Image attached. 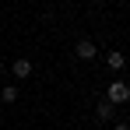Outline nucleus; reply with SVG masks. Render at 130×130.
Masks as SVG:
<instances>
[{
	"mask_svg": "<svg viewBox=\"0 0 130 130\" xmlns=\"http://www.w3.org/2000/svg\"><path fill=\"white\" fill-rule=\"evenodd\" d=\"M106 63H109V70H123V63H127V60H123V53H116V49H112V53L106 56Z\"/></svg>",
	"mask_w": 130,
	"mask_h": 130,
	"instance_id": "obj_5",
	"label": "nucleus"
},
{
	"mask_svg": "<svg viewBox=\"0 0 130 130\" xmlns=\"http://www.w3.org/2000/svg\"><path fill=\"white\" fill-rule=\"evenodd\" d=\"M0 74H4V63H0Z\"/></svg>",
	"mask_w": 130,
	"mask_h": 130,
	"instance_id": "obj_8",
	"label": "nucleus"
},
{
	"mask_svg": "<svg viewBox=\"0 0 130 130\" xmlns=\"http://www.w3.org/2000/svg\"><path fill=\"white\" fill-rule=\"evenodd\" d=\"M112 130H130V127H127V123H116V127H112Z\"/></svg>",
	"mask_w": 130,
	"mask_h": 130,
	"instance_id": "obj_7",
	"label": "nucleus"
},
{
	"mask_svg": "<svg viewBox=\"0 0 130 130\" xmlns=\"http://www.w3.org/2000/svg\"><path fill=\"white\" fill-rule=\"evenodd\" d=\"M106 102H112V106H123V102H130V85H123V81H112V85L106 88Z\"/></svg>",
	"mask_w": 130,
	"mask_h": 130,
	"instance_id": "obj_1",
	"label": "nucleus"
},
{
	"mask_svg": "<svg viewBox=\"0 0 130 130\" xmlns=\"http://www.w3.org/2000/svg\"><path fill=\"white\" fill-rule=\"evenodd\" d=\"M11 70H14V77H28V74H32V63H28V60H14Z\"/></svg>",
	"mask_w": 130,
	"mask_h": 130,
	"instance_id": "obj_4",
	"label": "nucleus"
},
{
	"mask_svg": "<svg viewBox=\"0 0 130 130\" xmlns=\"http://www.w3.org/2000/svg\"><path fill=\"white\" fill-rule=\"evenodd\" d=\"M95 116H99V120H112V116H116V106H112V102H106V99H102V102H99V106H95Z\"/></svg>",
	"mask_w": 130,
	"mask_h": 130,
	"instance_id": "obj_3",
	"label": "nucleus"
},
{
	"mask_svg": "<svg viewBox=\"0 0 130 130\" xmlns=\"http://www.w3.org/2000/svg\"><path fill=\"white\" fill-rule=\"evenodd\" d=\"M74 56H77V60H95V56H99V46H95V39H77V46H74Z\"/></svg>",
	"mask_w": 130,
	"mask_h": 130,
	"instance_id": "obj_2",
	"label": "nucleus"
},
{
	"mask_svg": "<svg viewBox=\"0 0 130 130\" xmlns=\"http://www.w3.org/2000/svg\"><path fill=\"white\" fill-rule=\"evenodd\" d=\"M0 99H4L7 106H11V102H18V88H14V85H7L4 91H0Z\"/></svg>",
	"mask_w": 130,
	"mask_h": 130,
	"instance_id": "obj_6",
	"label": "nucleus"
}]
</instances>
